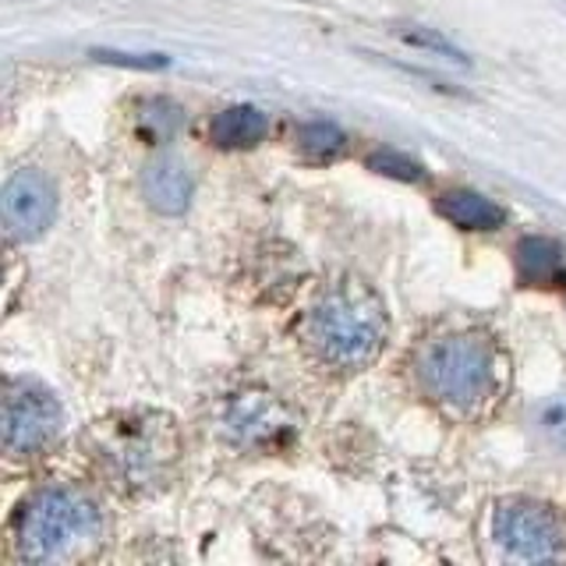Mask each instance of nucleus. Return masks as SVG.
Returning a JSON list of instances; mask_svg holds the SVG:
<instances>
[{"mask_svg": "<svg viewBox=\"0 0 566 566\" xmlns=\"http://www.w3.org/2000/svg\"><path fill=\"white\" fill-rule=\"evenodd\" d=\"M403 40H411L415 46H429V50H439V53H447V57H457V61H464L460 57V50L453 43H447L442 35L436 32H421V29H403Z\"/></svg>", "mask_w": 566, "mask_h": 566, "instance_id": "f3484780", "label": "nucleus"}, {"mask_svg": "<svg viewBox=\"0 0 566 566\" xmlns=\"http://www.w3.org/2000/svg\"><path fill=\"white\" fill-rule=\"evenodd\" d=\"M297 146L308 159H333L336 153H344V132L333 120H312L301 124Z\"/></svg>", "mask_w": 566, "mask_h": 566, "instance_id": "4468645a", "label": "nucleus"}, {"mask_svg": "<svg viewBox=\"0 0 566 566\" xmlns=\"http://www.w3.org/2000/svg\"><path fill=\"white\" fill-rule=\"evenodd\" d=\"M439 212L460 230H495L506 223V209L485 199L482 191L453 188L439 199Z\"/></svg>", "mask_w": 566, "mask_h": 566, "instance_id": "9b49d317", "label": "nucleus"}, {"mask_svg": "<svg viewBox=\"0 0 566 566\" xmlns=\"http://www.w3.org/2000/svg\"><path fill=\"white\" fill-rule=\"evenodd\" d=\"M64 429V411L50 389L29 379H14L4 400V450L32 457L46 450Z\"/></svg>", "mask_w": 566, "mask_h": 566, "instance_id": "423d86ee", "label": "nucleus"}, {"mask_svg": "<svg viewBox=\"0 0 566 566\" xmlns=\"http://www.w3.org/2000/svg\"><path fill=\"white\" fill-rule=\"evenodd\" d=\"M177 450L174 421L164 415H132L103 421L96 432V453L120 485L146 489L167 474Z\"/></svg>", "mask_w": 566, "mask_h": 566, "instance_id": "7ed1b4c3", "label": "nucleus"}, {"mask_svg": "<svg viewBox=\"0 0 566 566\" xmlns=\"http://www.w3.org/2000/svg\"><path fill=\"white\" fill-rule=\"evenodd\" d=\"M492 538L510 559L521 563H559L566 559V524L545 503L510 500L492 513Z\"/></svg>", "mask_w": 566, "mask_h": 566, "instance_id": "39448f33", "label": "nucleus"}, {"mask_svg": "<svg viewBox=\"0 0 566 566\" xmlns=\"http://www.w3.org/2000/svg\"><path fill=\"white\" fill-rule=\"evenodd\" d=\"M513 265H517V280L527 287H563L566 283V248L553 238H521Z\"/></svg>", "mask_w": 566, "mask_h": 566, "instance_id": "9d476101", "label": "nucleus"}, {"mask_svg": "<svg viewBox=\"0 0 566 566\" xmlns=\"http://www.w3.org/2000/svg\"><path fill=\"white\" fill-rule=\"evenodd\" d=\"M227 432L241 447H270L291 432V418L273 397L244 394L227 407Z\"/></svg>", "mask_w": 566, "mask_h": 566, "instance_id": "6e6552de", "label": "nucleus"}, {"mask_svg": "<svg viewBox=\"0 0 566 566\" xmlns=\"http://www.w3.org/2000/svg\"><path fill=\"white\" fill-rule=\"evenodd\" d=\"M424 389L447 407H474L492 389V350L482 336H447L421 358Z\"/></svg>", "mask_w": 566, "mask_h": 566, "instance_id": "20e7f679", "label": "nucleus"}, {"mask_svg": "<svg viewBox=\"0 0 566 566\" xmlns=\"http://www.w3.org/2000/svg\"><path fill=\"white\" fill-rule=\"evenodd\" d=\"M308 340L333 368H361L386 344V312L365 283L344 280L308 315Z\"/></svg>", "mask_w": 566, "mask_h": 566, "instance_id": "f257e3e1", "label": "nucleus"}, {"mask_svg": "<svg viewBox=\"0 0 566 566\" xmlns=\"http://www.w3.org/2000/svg\"><path fill=\"white\" fill-rule=\"evenodd\" d=\"M0 212L14 241H35L57 217V188L40 170H14L0 195Z\"/></svg>", "mask_w": 566, "mask_h": 566, "instance_id": "0eeeda50", "label": "nucleus"}, {"mask_svg": "<svg viewBox=\"0 0 566 566\" xmlns=\"http://www.w3.org/2000/svg\"><path fill=\"white\" fill-rule=\"evenodd\" d=\"M181 124H185L181 106L164 99V96L146 99L138 111V135L149 138V142H170L177 132H181Z\"/></svg>", "mask_w": 566, "mask_h": 566, "instance_id": "ddd939ff", "label": "nucleus"}, {"mask_svg": "<svg viewBox=\"0 0 566 566\" xmlns=\"http://www.w3.org/2000/svg\"><path fill=\"white\" fill-rule=\"evenodd\" d=\"M191 191H195L191 170L170 153L149 159L146 170H142V195H146V202L156 212H167V217L185 212L191 206Z\"/></svg>", "mask_w": 566, "mask_h": 566, "instance_id": "1a4fd4ad", "label": "nucleus"}, {"mask_svg": "<svg viewBox=\"0 0 566 566\" xmlns=\"http://www.w3.org/2000/svg\"><path fill=\"white\" fill-rule=\"evenodd\" d=\"M99 61H111V64H124V67H164L167 57H138V53H96Z\"/></svg>", "mask_w": 566, "mask_h": 566, "instance_id": "a211bd4d", "label": "nucleus"}, {"mask_svg": "<svg viewBox=\"0 0 566 566\" xmlns=\"http://www.w3.org/2000/svg\"><path fill=\"white\" fill-rule=\"evenodd\" d=\"M270 124L259 106H227L209 124V138L217 142L220 149H252L265 138Z\"/></svg>", "mask_w": 566, "mask_h": 566, "instance_id": "f8f14e48", "label": "nucleus"}, {"mask_svg": "<svg viewBox=\"0 0 566 566\" xmlns=\"http://www.w3.org/2000/svg\"><path fill=\"white\" fill-rule=\"evenodd\" d=\"M535 432L545 447L566 453V394L545 397L535 407Z\"/></svg>", "mask_w": 566, "mask_h": 566, "instance_id": "2eb2a0df", "label": "nucleus"}, {"mask_svg": "<svg viewBox=\"0 0 566 566\" xmlns=\"http://www.w3.org/2000/svg\"><path fill=\"white\" fill-rule=\"evenodd\" d=\"M368 170H376V174H382V177H397V181H407V185H415V181H421L424 177V167L418 164V159H411V156H403V153H397V149H379V153H371L368 159Z\"/></svg>", "mask_w": 566, "mask_h": 566, "instance_id": "dca6fc26", "label": "nucleus"}, {"mask_svg": "<svg viewBox=\"0 0 566 566\" xmlns=\"http://www.w3.org/2000/svg\"><path fill=\"white\" fill-rule=\"evenodd\" d=\"M99 510L71 489H43L18 513L14 545L29 563L75 559L88 545L99 542Z\"/></svg>", "mask_w": 566, "mask_h": 566, "instance_id": "f03ea898", "label": "nucleus"}]
</instances>
